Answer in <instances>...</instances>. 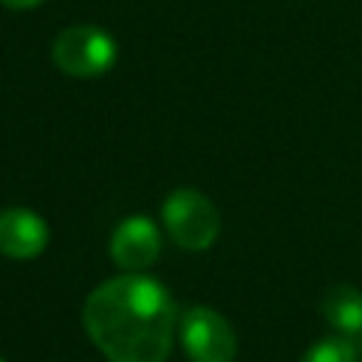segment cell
Here are the masks:
<instances>
[{"label": "cell", "instance_id": "6da1fadb", "mask_svg": "<svg viewBox=\"0 0 362 362\" xmlns=\"http://www.w3.org/2000/svg\"><path fill=\"white\" fill-rule=\"evenodd\" d=\"M175 320L170 291L144 272L99 283L82 305V325L110 362H167Z\"/></svg>", "mask_w": 362, "mask_h": 362}, {"label": "cell", "instance_id": "7a4b0ae2", "mask_svg": "<svg viewBox=\"0 0 362 362\" xmlns=\"http://www.w3.org/2000/svg\"><path fill=\"white\" fill-rule=\"evenodd\" d=\"M51 59L68 76L93 79V76L107 74L116 65L119 45L105 28L90 25V23H76V25L62 28L54 37Z\"/></svg>", "mask_w": 362, "mask_h": 362}, {"label": "cell", "instance_id": "3957f363", "mask_svg": "<svg viewBox=\"0 0 362 362\" xmlns=\"http://www.w3.org/2000/svg\"><path fill=\"white\" fill-rule=\"evenodd\" d=\"M161 221L170 238L187 252H204L215 243L221 232V212L218 206L192 187H178L167 195Z\"/></svg>", "mask_w": 362, "mask_h": 362}, {"label": "cell", "instance_id": "277c9868", "mask_svg": "<svg viewBox=\"0 0 362 362\" xmlns=\"http://www.w3.org/2000/svg\"><path fill=\"white\" fill-rule=\"evenodd\" d=\"M178 337L189 362H235L238 356L235 328L209 305L187 308L178 320Z\"/></svg>", "mask_w": 362, "mask_h": 362}, {"label": "cell", "instance_id": "5b68a950", "mask_svg": "<svg viewBox=\"0 0 362 362\" xmlns=\"http://www.w3.org/2000/svg\"><path fill=\"white\" fill-rule=\"evenodd\" d=\"M161 255V232L147 215L124 218L110 235V257L122 272H144Z\"/></svg>", "mask_w": 362, "mask_h": 362}, {"label": "cell", "instance_id": "8992f818", "mask_svg": "<svg viewBox=\"0 0 362 362\" xmlns=\"http://www.w3.org/2000/svg\"><path fill=\"white\" fill-rule=\"evenodd\" d=\"M48 223L42 215L25 206H8L0 212V255L11 260H31L48 246Z\"/></svg>", "mask_w": 362, "mask_h": 362}, {"label": "cell", "instance_id": "52a82bcc", "mask_svg": "<svg viewBox=\"0 0 362 362\" xmlns=\"http://www.w3.org/2000/svg\"><path fill=\"white\" fill-rule=\"evenodd\" d=\"M322 317L342 334V337H359L362 334V291L339 283L322 297Z\"/></svg>", "mask_w": 362, "mask_h": 362}, {"label": "cell", "instance_id": "ba28073f", "mask_svg": "<svg viewBox=\"0 0 362 362\" xmlns=\"http://www.w3.org/2000/svg\"><path fill=\"white\" fill-rule=\"evenodd\" d=\"M300 362H359V351L351 337H325L314 342Z\"/></svg>", "mask_w": 362, "mask_h": 362}, {"label": "cell", "instance_id": "9c48e42d", "mask_svg": "<svg viewBox=\"0 0 362 362\" xmlns=\"http://www.w3.org/2000/svg\"><path fill=\"white\" fill-rule=\"evenodd\" d=\"M40 3H45V0H0V6H6V8H11V11H25V8H37Z\"/></svg>", "mask_w": 362, "mask_h": 362}, {"label": "cell", "instance_id": "30bf717a", "mask_svg": "<svg viewBox=\"0 0 362 362\" xmlns=\"http://www.w3.org/2000/svg\"><path fill=\"white\" fill-rule=\"evenodd\" d=\"M0 362H6V359H3V356H0Z\"/></svg>", "mask_w": 362, "mask_h": 362}]
</instances>
